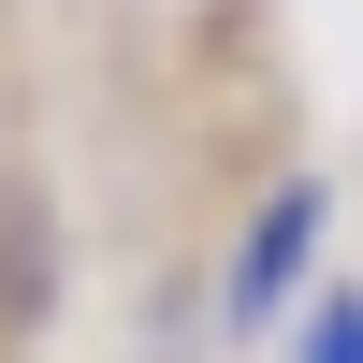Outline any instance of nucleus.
<instances>
[{"instance_id": "obj_1", "label": "nucleus", "mask_w": 363, "mask_h": 363, "mask_svg": "<svg viewBox=\"0 0 363 363\" xmlns=\"http://www.w3.org/2000/svg\"><path fill=\"white\" fill-rule=\"evenodd\" d=\"M320 233H335V189H320V174H277V189L247 203V233H233L218 335H277V320L306 306V277H320Z\"/></svg>"}, {"instance_id": "obj_2", "label": "nucleus", "mask_w": 363, "mask_h": 363, "mask_svg": "<svg viewBox=\"0 0 363 363\" xmlns=\"http://www.w3.org/2000/svg\"><path fill=\"white\" fill-rule=\"evenodd\" d=\"M291 363H363V277H335L306 306V335H291Z\"/></svg>"}]
</instances>
